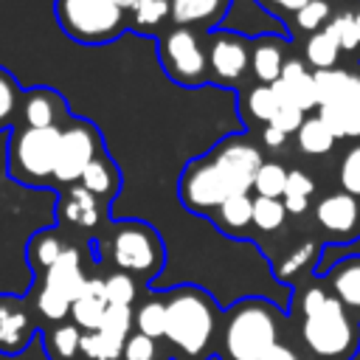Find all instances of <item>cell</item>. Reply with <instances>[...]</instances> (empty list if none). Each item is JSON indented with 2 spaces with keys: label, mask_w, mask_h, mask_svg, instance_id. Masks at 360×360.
I'll use <instances>...</instances> for the list:
<instances>
[{
  "label": "cell",
  "mask_w": 360,
  "mask_h": 360,
  "mask_svg": "<svg viewBox=\"0 0 360 360\" xmlns=\"http://www.w3.org/2000/svg\"><path fill=\"white\" fill-rule=\"evenodd\" d=\"M79 352H82L87 360H118L121 352H124V343L96 329V332H84V335H82Z\"/></svg>",
  "instance_id": "cell-36"
},
{
  "label": "cell",
  "mask_w": 360,
  "mask_h": 360,
  "mask_svg": "<svg viewBox=\"0 0 360 360\" xmlns=\"http://www.w3.org/2000/svg\"><path fill=\"white\" fill-rule=\"evenodd\" d=\"M107 312V295H104V278H87L82 295L70 304L73 323L84 332H96L101 326V318Z\"/></svg>",
  "instance_id": "cell-21"
},
{
  "label": "cell",
  "mask_w": 360,
  "mask_h": 360,
  "mask_svg": "<svg viewBox=\"0 0 360 360\" xmlns=\"http://www.w3.org/2000/svg\"><path fill=\"white\" fill-rule=\"evenodd\" d=\"M172 3V22L186 25L194 31H214L231 8V0H169Z\"/></svg>",
  "instance_id": "cell-19"
},
{
  "label": "cell",
  "mask_w": 360,
  "mask_h": 360,
  "mask_svg": "<svg viewBox=\"0 0 360 360\" xmlns=\"http://www.w3.org/2000/svg\"><path fill=\"white\" fill-rule=\"evenodd\" d=\"M329 276V287L332 295L349 309L360 315V256H349L338 264H332Z\"/></svg>",
  "instance_id": "cell-22"
},
{
  "label": "cell",
  "mask_w": 360,
  "mask_h": 360,
  "mask_svg": "<svg viewBox=\"0 0 360 360\" xmlns=\"http://www.w3.org/2000/svg\"><path fill=\"white\" fill-rule=\"evenodd\" d=\"M318 115L335 138H360V76L338 101L318 107Z\"/></svg>",
  "instance_id": "cell-15"
},
{
  "label": "cell",
  "mask_w": 360,
  "mask_h": 360,
  "mask_svg": "<svg viewBox=\"0 0 360 360\" xmlns=\"http://www.w3.org/2000/svg\"><path fill=\"white\" fill-rule=\"evenodd\" d=\"M273 90L278 93L281 104H292L301 112L318 110V104H315V76L307 68V62L298 59V56H290L284 62L281 79L273 84Z\"/></svg>",
  "instance_id": "cell-14"
},
{
  "label": "cell",
  "mask_w": 360,
  "mask_h": 360,
  "mask_svg": "<svg viewBox=\"0 0 360 360\" xmlns=\"http://www.w3.org/2000/svg\"><path fill=\"white\" fill-rule=\"evenodd\" d=\"M169 17H172V3L169 0H141L129 11V25L135 31L152 34V31H160Z\"/></svg>",
  "instance_id": "cell-31"
},
{
  "label": "cell",
  "mask_w": 360,
  "mask_h": 360,
  "mask_svg": "<svg viewBox=\"0 0 360 360\" xmlns=\"http://www.w3.org/2000/svg\"><path fill=\"white\" fill-rule=\"evenodd\" d=\"M323 31L340 45V53H360V3L332 11Z\"/></svg>",
  "instance_id": "cell-24"
},
{
  "label": "cell",
  "mask_w": 360,
  "mask_h": 360,
  "mask_svg": "<svg viewBox=\"0 0 360 360\" xmlns=\"http://www.w3.org/2000/svg\"><path fill=\"white\" fill-rule=\"evenodd\" d=\"M70 121V107L65 101V96L53 87L37 84L22 90V101H20V115H17V127H28V129H62Z\"/></svg>",
  "instance_id": "cell-12"
},
{
  "label": "cell",
  "mask_w": 360,
  "mask_h": 360,
  "mask_svg": "<svg viewBox=\"0 0 360 360\" xmlns=\"http://www.w3.org/2000/svg\"><path fill=\"white\" fill-rule=\"evenodd\" d=\"M326 3L332 6V3H354V0H326Z\"/></svg>",
  "instance_id": "cell-51"
},
{
  "label": "cell",
  "mask_w": 360,
  "mask_h": 360,
  "mask_svg": "<svg viewBox=\"0 0 360 360\" xmlns=\"http://www.w3.org/2000/svg\"><path fill=\"white\" fill-rule=\"evenodd\" d=\"M37 309L48 321H62V318L70 315V301L65 295H59L56 290L39 284V290H37Z\"/></svg>",
  "instance_id": "cell-42"
},
{
  "label": "cell",
  "mask_w": 360,
  "mask_h": 360,
  "mask_svg": "<svg viewBox=\"0 0 360 360\" xmlns=\"http://www.w3.org/2000/svg\"><path fill=\"white\" fill-rule=\"evenodd\" d=\"M278 343L276 309L262 298H245L228 309L222 352L228 360H262Z\"/></svg>",
  "instance_id": "cell-3"
},
{
  "label": "cell",
  "mask_w": 360,
  "mask_h": 360,
  "mask_svg": "<svg viewBox=\"0 0 360 360\" xmlns=\"http://www.w3.org/2000/svg\"><path fill=\"white\" fill-rule=\"evenodd\" d=\"M205 53H208V79L214 84L233 87L250 70V39L236 31H225V28L208 31Z\"/></svg>",
  "instance_id": "cell-10"
},
{
  "label": "cell",
  "mask_w": 360,
  "mask_h": 360,
  "mask_svg": "<svg viewBox=\"0 0 360 360\" xmlns=\"http://www.w3.org/2000/svg\"><path fill=\"white\" fill-rule=\"evenodd\" d=\"M79 340H82L79 326L62 323V326H56V329L48 335V349H51V354H53L56 360H73V354L79 352Z\"/></svg>",
  "instance_id": "cell-40"
},
{
  "label": "cell",
  "mask_w": 360,
  "mask_h": 360,
  "mask_svg": "<svg viewBox=\"0 0 360 360\" xmlns=\"http://www.w3.org/2000/svg\"><path fill=\"white\" fill-rule=\"evenodd\" d=\"M292 17H295V28L309 37V34L326 28V22H329V17H332V6H329L326 0H309V3H307L301 11H295Z\"/></svg>",
  "instance_id": "cell-38"
},
{
  "label": "cell",
  "mask_w": 360,
  "mask_h": 360,
  "mask_svg": "<svg viewBox=\"0 0 360 360\" xmlns=\"http://www.w3.org/2000/svg\"><path fill=\"white\" fill-rule=\"evenodd\" d=\"M68 248L70 245H65V239L59 236L56 228H45V231H39L28 239V264L42 276Z\"/></svg>",
  "instance_id": "cell-25"
},
{
  "label": "cell",
  "mask_w": 360,
  "mask_h": 360,
  "mask_svg": "<svg viewBox=\"0 0 360 360\" xmlns=\"http://www.w3.org/2000/svg\"><path fill=\"white\" fill-rule=\"evenodd\" d=\"M264 11H270V14H295V11H301L309 0H256Z\"/></svg>",
  "instance_id": "cell-47"
},
{
  "label": "cell",
  "mask_w": 360,
  "mask_h": 360,
  "mask_svg": "<svg viewBox=\"0 0 360 360\" xmlns=\"http://www.w3.org/2000/svg\"><path fill=\"white\" fill-rule=\"evenodd\" d=\"M214 163L219 166V172L225 174V180L231 183L233 194H248L253 188V180H256V172L262 169L264 158H262V149L245 138V135H228L225 141H219L211 152Z\"/></svg>",
  "instance_id": "cell-11"
},
{
  "label": "cell",
  "mask_w": 360,
  "mask_h": 360,
  "mask_svg": "<svg viewBox=\"0 0 360 360\" xmlns=\"http://www.w3.org/2000/svg\"><path fill=\"white\" fill-rule=\"evenodd\" d=\"M281 107V98L278 93L273 90V84H256L250 87L245 96H242V110H245V118L250 115L253 121H259L262 127H267L276 115V110Z\"/></svg>",
  "instance_id": "cell-30"
},
{
  "label": "cell",
  "mask_w": 360,
  "mask_h": 360,
  "mask_svg": "<svg viewBox=\"0 0 360 360\" xmlns=\"http://www.w3.org/2000/svg\"><path fill=\"white\" fill-rule=\"evenodd\" d=\"M177 194L188 211L214 214L228 197H233V188L225 180V174L219 172V166L214 163V158L202 155V158H194L186 163V169L180 174Z\"/></svg>",
  "instance_id": "cell-9"
},
{
  "label": "cell",
  "mask_w": 360,
  "mask_h": 360,
  "mask_svg": "<svg viewBox=\"0 0 360 360\" xmlns=\"http://www.w3.org/2000/svg\"><path fill=\"white\" fill-rule=\"evenodd\" d=\"M301 340L315 360H349L360 346V329L332 292L312 284L301 292Z\"/></svg>",
  "instance_id": "cell-1"
},
{
  "label": "cell",
  "mask_w": 360,
  "mask_h": 360,
  "mask_svg": "<svg viewBox=\"0 0 360 360\" xmlns=\"http://www.w3.org/2000/svg\"><path fill=\"white\" fill-rule=\"evenodd\" d=\"M112 3H115V6L121 8V11H132V8H135V6L141 3V0H112Z\"/></svg>",
  "instance_id": "cell-50"
},
{
  "label": "cell",
  "mask_w": 360,
  "mask_h": 360,
  "mask_svg": "<svg viewBox=\"0 0 360 360\" xmlns=\"http://www.w3.org/2000/svg\"><path fill=\"white\" fill-rule=\"evenodd\" d=\"M135 326H138L141 335H146L152 340L163 338V332H166V301H160V298L143 301L135 312Z\"/></svg>",
  "instance_id": "cell-35"
},
{
  "label": "cell",
  "mask_w": 360,
  "mask_h": 360,
  "mask_svg": "<svg viewBox=\"0 0 360 360\" xmlns=\"http://www.w3.org/2000/svg\"><path fill=\"white\" fill-rule=\"evenodd\" d=\"M312 191H315V180L301 169H290L287 188H284V197H281L287 214H304L309 208V194Z\"/></svg>",
  "instance_id": "cell-32"
},
{
  "label": "cell",
  "mask_w": 360,
  "mask_h": 360,
  "mask_svg": "<svg viewBox=\"0 0 360 360\" xmlns=\"http://www.w3.org/2000/svg\"><path fill=\"white\" fill-rule=\"evenodd\" d=\"M338 180H340V186H343L346 194L360 197V143L352 146V149L346 152V158L340 160Z\"/></svg>",
  "instance_id": "cell-43"
},
{
  "label": "cell",
  "mask_w": 360,
  "mask_h": 360,
  "mask_svg": "<svg viewBox=\"0 0 360 360\" xmlns=\"http://www.w3.org/2000/svg\"><path fill=\"white\" fill-rule=\"evenodd\" d=\"M39 284L56 290L59 295H65V298L73 304V301L82 295L84 284H87V276H84V270H82V256H79V250L70 245V248L42 273V281H39Z\"/></svg>",
  "instance_id": "cell-18"
},
{
  "label": "cell",
  "mask_w": 360,
  "mask_h": 360,
  "mask_svg": "<svg viewBox=\"0 0 360 360\" xmlns=\"http://www.w3.org/2000/svg\"><path fill=\"white\" fill-rule=\"evenodd\" d=\"M284 45H287L284 37H270V34L250 39V73L259 84H276L281 79L284 62L290 59L284 53Z\"/></svg>",
  "instance_id": "cell-17"
},
{
  "label": "cell",
  "mask_w": 360,
  "mask_h": 360,
  "mask_svg": "<svg viewBox=\"0 0 360 360\" xmlns=\"http://www.w3.org/2000/svg\"><path fill=\"white\" fill-rule=\"evenodd\" d=\"M259 135H262V143H264L267 149H273V152H276V149H281V146L287 143V138H290V135H284L281 129H276V127H270V124H267V127H262V132H259Z\"/></svg>",
  "instance_id": "cell-48"
},
{
  "label": "cell",
  "mask_w": 360,
  "mask_h": 360,
  "mask_svg": "<svg viewBox=\"0 0 360 360\" xmlns=\"http://www.w3.org/2000/svg\"><path fill=\"white\" fill-rule=\"evenodd\" d=\"M338 59H340V45L326 31H315L304 39V62L312 73L338 68Z\"/></svg>",
  "instance_id": "cell-26"
},
{
  "label": "cell",
  "mask_w": 360,
  "mask_h": 360,
  "mask_svg": "<svg viewBox=\"0 0 360 360\" xmlns=\"http://www.w3.org/2000/svg\"><path fill=\"white\" fill-rule=\"evenodd\" d=\"M121 357L124 360H155V340L141 335V332H135V335L127 338Z\"/></svg>",
  "instance_id": "cell-46"
},
{
  "label": "cell",
  "mask_w": 360,
  "mask_h": 360,
  "mask_svg": "<svg viewBox=\"0 0 360 360\" xmlns=\"http://www.w3.org/2000/svg\"><path fill=\"white\" fill-rule=\"evenodd\" d=\"M59 28L79 45H104L124 34L127 11L112 0H53Z\"/></svg>",
  "instance_id": "cell-6"
},
{
  "label": "cell",
  "mask_w": 360,
  "mask_h": 360,
  "mask_svg": "<svg viewBox=\"0 0 360 360\" xmlns=\"http://www.w3.org/2000/svg\"><path fill=\"white\" fill-rule=\"evenodd\" d=\"M56 219L65 228L93 231L104 219V202L98 197H93L82 183L65 186L59 194V202H56Z\"/></svg>",
  "instance_id": "cell-13"
},
{
  "label": "cell",
  "mask_w": 360,
  "mask_h": 360,
  "mask_svg": "<svg viewBox=\"0 0 360 360\" xmlns=\"http://www.w3.org/2000/svg\"><path fill=\"white\" fill-rule=\"evenodd\" d=\"M104 295H107V304H121V307H129L135 301V278L129 273H110L104 278Z\"/></svg>",
  "instance_id": "cell-41"
},
{
  "label": "cell",
  "mask_w": 360,
  "mask_h": 360,
  "mask_svg": "<svg viewBox=\"0 0 360 360\" xmlns=\"http://www.w3.org/2000/svg\"><path fill=\"white\" fill-rule=\"evenodd\" d=\"M214 219L222 231L228 233H239L245 231L248 225H253V197L250 191L248 194H233L228 197L217 211H214Z\"/></svg>",
  "instance_id": "cell-27"
},
{
  "label": "cell",
  "mask_w": 360,
  "mask_h": 360,
  "mask_svg": "<svg viewBox=\"0 0 360 360\" xmlns=\"http://www.w3.org/2000/svg\"><path fill=\"white\" fill-rule=\"evenodd\" d=\"M104 152L101 132L93 121L70 115V121L59 129V146H56V166H53V183L56 186H73L82 180L84 169Z\"/></svg>",
  "instance_id": "cell-8"
},
{
  "label": "cell",
  "mask_w": 360,
  "mask_h": 360,
  "mask_svg": "<svg viewBox=\"0 0 360 360\" xmlns=\"http://www.w3.org/2000/svg\"><path fill=\"white\" fill-rule=\"evenodd\" d=\"M217 329V307L208 292L197 287L172 290L166 298L163 338L183 354V360H202Z\"/></svg>",
  "instance_id": "cell-2"
},
{
  "label": "cell",
  "mask_w": 360,
  "mask_h": 360,
  "mask_svg": "<svg viewBox=\"0 0 360 360\" xmlns=\"http://www.w3.org/2000/svg\"><path fill=\"white\" fill-rule=\"evenodd\" d=\"M93 197H98L104 205L118 194V188H121V172H118V166L107 158V152H101L87 169H84V174H82V180H79Z\"/></svg>",
  "instance_id": "cell-23"
},
{
  "label": "cell",
  "mask_w": 360,
  "mask_h": 360,
  "mask_svg": "<svg viewBox=\"0 0 360 360\" xmlns=\"http://www.w3.org/2000/svg\"><path fill=\"white\" fill-rule=\"evenodd\" d=\"M312 259H315V245H312V242H304V245H298L292 253H287V256L278 262L276 276H278L281 281H287V278H290V276H295L301 267H307Z\"/></svg>",
  "instance_id": "cell-44"
},
{
  "label": "cell",
  "mask_w": 360,
  "mask_h": 360,
  "mask_svg": "<svg viewBox=\"0 0 360 360\" xmlns=\"http://www.w3.org/2000/svg\"><path fill=\"white\" fill-rule=\"evenodd\" d=\"M312 76H315V104L318 107H326V104L338 101L357 82L360 73L346 70V68H332V70H318Z\"/></svg>",
  "instance_id": "cell-28"
},
{
  "label": "cell",
  "mask_w": 360,
  "mask_h": 360,
  "mask_svg": "<svg viewBox=\"0 0 360 360\" xmlns=\"http://www.w3.org/2000/svg\"><path fill=\"white\" fill-rule=\"evenodd\" d=\"M287 208L281 200H267V197H253V225L259 231H278L284 225Z\"/></svg>",
  "instance_id": "cell-37"
},
{
  "label": "cell",
  "mask_w": 360,
  "mask_h": 360,
  "mask_svg": "<svg viewBox=\"0 0 360 360\" xmlns=\"http://www.w3.org/2000/svg\"><path fill=\"white\" fill-rule=\"evenodd\" d=\"M129 329H132V309L129 307H121V304H107V312L101 318L98 332H104V335L127 343Z\"/></svg>",
  "instance_id": "cell-39"
},
{
  "label": "cell",
  "mask_w": 360,
  "mask_h": 360,
  "mask_svg": "<svg viewBox=\"0 0 360 360\" xmlns=\"http://www.w3.org/2000/svg\"><path fill=\"white\" fill-rule=\"evenodd\" d=\"M287 174H290V169H284L278 160H264L262 169L256 172V180H253L256 197L281 200L284 197V188H287Z\"/></svg>",
  "instance_id": "cell-33"
},
{
  "label": "cell",
  "mask_w": 360,
  "mask_h": 360,
  "mask_svg": "<svg viewBox=\"0 0 360 360\" xmlns=\"http://www.w3.org/2000/svg\"><path fill=\"white\" fill-rule=\"evenodd\" d=\"M304 118H307V112H301L298 107H292V104H281V107L276 110V115H273V121H270V127H276V129H281L284 135H295V132L301 129V124H304Z\"/></svg>",
  "instance_id": "cell-45"
},
{
  "label": "cell",
  "mask_w": 360,
  "mask_h": 360,
  "mask_svg": "<svg viewBox=\"0 0 360 360\" xmlns=\"http://www.w3.org/2000/svg\"><path fill=\"white\" fill-rule=\"evenodd\" d=\"M295 141H298V149H301L304 155L321 158V155L332 152V146H335L338 138H335L332 129L321 121V115H309V118H304L301 129L295 132Z\"/></svg>",
  "instance_id": "cell-29"
},
{
  "label": "cell",
  "mask_w": 360,
  "mask_h": 360,
  "mask_svg": "<svg viewBox=\"0 0 360 360\" xmlns=\"http://www.w3.org/2000/svg\"><path fill=\"white\" fill-rule=\"evenodd\" d=\"M158 56L172 82L186 87H197L208 82V53L200 31L194 28L172 25L158 42Z\"/></svg>",
  "instance_id": "cell-7"
},
{
  "label": "cell",
  "mask_w": 360,
  "mask_h": 360,
  "mask_svg": "<svg viewBox=\"0 0 360 360\" xmlns=\"http://www.w3.org/2000/svg\"><path fill=\"white\" fill-rule=\"evenodd\" d=\"M20 101H22V87H20V82H17L6 68H0V129L17 127Z\"/></svg>",
  "instance_id": "cell-34"
},
{
  "label": "cell",
  "mask_w": 360,
  "mask_h": 360,
  "mask_svg": "<svg viewBox=\"0 0 360 360\" xmlns=\"http://www.w3.org/2000/svg\"><path fill=\"white\" fill-rule=\"evenodd\" d=\"M31 338V318L20 298L0 295V352L20 354Z\"/></svg>",
  "instance_id": "cell-16"
},
{
  "label": "cell",
  "mask_w": 360,
  "mask_h": 360,
  "mask_svg": "<svg viewBox=\"0 0 360 360\" xmlns=\"http://www.w3.org/2000/svg\"><path fill=\"white\" fill-rule=\"evenodd\" d=\"M262 360H301V357H298V354H295L290 346H281V343H276V346H273V349H270V352H267Z\"/></svg>",
  "instance_id": "cell-49"
},
{
  "label": "cell",
  "mask_w": 360,
  "mask_h": 360,
  "mask_svg": "<svg viewBox=\"0 0 360 360\" xmlns=\"http://www.w3.org/2000/svg\"><path fill=\"white\" fill-rule=\"evenodd\" d=\"M107 259L132 278H152L163 267V242L158 231L141 219H121L110 225V233L104 239Z\"/></svg>",
  "instance_id": "cell-5"
},
{
  "label": "cell",
  "mask_w": 360,
  "mask_h": 360,
  "mask_svg": "<svg viewBox=\"0 0 360 360\" xmlns=\"http://www.w3.org/2000/svg\"><path fill=\"white\" fill-rule=\"evenodd\" d=\"M315 217L326 231L343 236V233L354 231L357 217H360V202H357V197H352L346 191H332L315 205Z\"/></svg>",
  "instance_id": "cell-20"
},
{
  "label": "cell",
  "mask_w": 360,
  "mask_h": 360,
  "mask_svg": "<svg viewBox=\"0 0 360 360\" xmlns=\"http://www.w3.org/2000/svg\"><path fill=\"white\" fill-rule=\"evenodd\" d=\"M59 129L11 127L6 141V174L20 186H53Z\"/></svg>",
  "instance_id": "cell-4"
}]
</instances>
